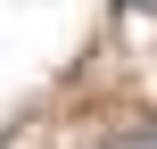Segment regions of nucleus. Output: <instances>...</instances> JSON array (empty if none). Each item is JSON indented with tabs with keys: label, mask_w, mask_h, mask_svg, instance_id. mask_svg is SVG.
Segmentation results:
<instances>
[{
	"label": "nucleus",
	"mask_w": 157,
	"mask_h": 149,
	"mask_svg": "<svg viewBox=\"0 0 157 149\" xmlns=\"http://www.w3.org/2000/svg\"><path fill=\"white\" fill-rule=\"evenodd\" d=\"M132 8H149V17H157V0H132Z\"/></svg>",
	"instance_id": "nucleus-1"
}]
</instances>
